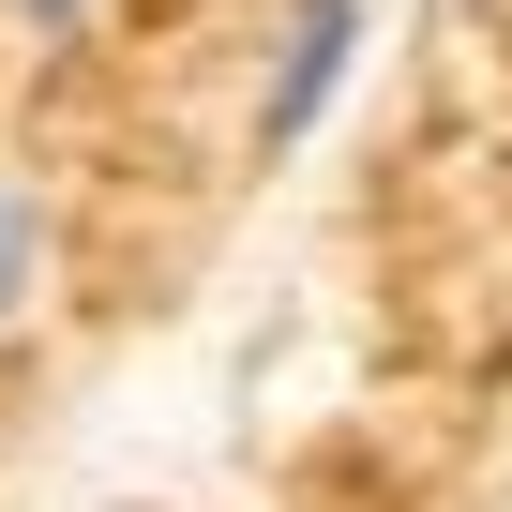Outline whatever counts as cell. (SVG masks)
<instances>
[{"instance_id": "6da1fadb", "label": "cell", "mask_w": 512, "mask_h": 512, "mask_svg": "<svg viewBox=\"0 0 512 512\" xmlns=\"http://www.w3.org/2000/svg\"><path fill=\"white\" fill-rule=\"evenodd\" d=\"M347 61H362V0H287V31H272V76H256V151H302V136L332 121Z\"/></svg>"}, {"instance_id": "7a4b0ae2", "label": "cell", "mask_w": 512, "mask_h": 512, "mask_svg": "<svg viewBox=\"0 0 512 512\" xmlns=\"http://www.w3.org/2000/svg\"><path fill=\"white\" fill-rule=\"evenodd\" d=\"M31 287H46V196H31L16 166H0V332L31 317Z\"/></svg>"}, {"instance_id": "3957f363", "label": "cell", "mask_w": 512, "mask_h": 512, "mask_svg": "<svg viewBox=\"0 0 512 512\" xmlns=\"http://www.w3.org/2000/svg\"><path fill=\"white\" fill-rule=\"evenodd\" d=\"M91 16H106V0H16V31H31V46H76Z\"/></svg>"}]
</instances>
